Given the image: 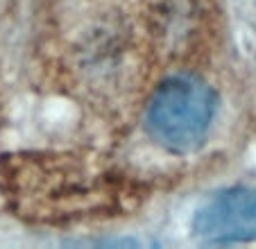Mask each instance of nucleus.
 I'll use <instances>...</instances> for the list:
<instances>
[{
  "label": "nucleus",
  "instance_id": "nucleus-1",
  "mask_svg": "<svg viewBox=\"0 0 256 249\" xmlns=\"http://www.w3.org/2000/svg\"><path fill=\"white\" fill-rule=\"evenodd\" d=\"M216 114V96L198 77H170L148 106V130L164 148L188 152L204 140Z\"/></svg>",
  "mask_w": 256,
  "mask_h": 249
},
{
  "label": "nucleus",
  "instance_id": "nucleus-2",
  "mask_svg": "<svg viewBox=\"0 0 256 249\" xmlns=\"http://www.w3.org/2000/svg\"><path fill=\"white\" fill-rule=\"evenodd\" d=\"M195 234L206 242L256 240V188H232L216 195L200 208Z\"/></svg>",
  "mask_w": 256,
  "mask_h": 249
}]
</instances>
